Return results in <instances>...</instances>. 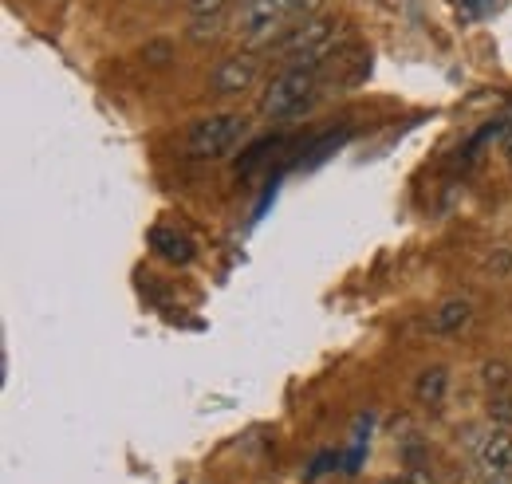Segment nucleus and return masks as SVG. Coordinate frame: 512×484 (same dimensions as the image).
Masks as SVG:
<instances>
[{"label":"nucleus","mask_w":512,"mask_h":484,"mask_svg":"<svg viewBox=\"0 0 512 484\" xmlns=\"http://www.w3.org/2000/svg\"><path fill=\"white\" fill-rule=\"evenodd\" d=\"M446 386H449L446 366H430V370H422L418 382H414V398H418V406H438V402L446 398Z\"/></svg>","instance_id":"0eeeda50"},{"label":"nucleus","mask_w":512,"mask_h":484,"mask_svg":"<svg viewBox=\"0 0 512 484\" xmlns=\"http://www.w3.org/2000/svg\"><path fill=\"white\" fill-rule=\"evenodd\" d=\"M509 378H512V366L501 363V359L481 366V382H485L489 394H505V390H509Z\"/></svg>","instance_id":"6e6552de"},{"label":"nucleus","mask_w":512,"mask_h":484,"mask_svg":"<svg viewBox=\"0 0 512 484\" xmlns=\"http://www.w3.org/2000/svg\"><path fill=\"white\" fill-rule=\"evenodd\" d=\"M256 71H260V63H256V56H249V52L225 56V60L213 67L209 87H213V95H245L256 83Z\"/></svg>","instance_id":"20e7f679"},{"label":"nucleus","mask_w":512,"mask_h":484,"mask_svg":"<svg viewBox=\"0 0 512 484\" xmlns=\"http://www.w3.org/2000/svg\"><path fill=\"white\" fill-rule=\"evenodd\" d=\"M316 83H320V67L308 63H288L260 95V115L268 122H288L300 119L312 99H316Z\"/></svg>","instance_id":"f257e3e1"},{"label":"nucleus","mask_w":512,"mask_h":484,"mask_svg":"<svg viewBox=\"0 0 512 484\" xmlns=\"http://www.w3.org/2000/svg\"><path fill=\"white\" fill-rule=\"evenodd\" d=\"M489 422H497L501 429H509V425H512V394H509V390L489 398Z\"/></svg>","instance_id":"1a4fd4ad"},{"label":"nucleus","mask_w":512,"mask_h":484,"mask_svg":"<svg viewBox=\"0 0 512 484\" xmlns=\"http://www.w3.org/2000/svg\"><path fill=\"white\" fill-rule=\"evenodd\" d=\"M193 8H197V12H205V8H213V4H217V0H190Z\"/></svg>","instance_id":"ddd939ff"},{"label":"nucleus","mask_w":512,"mask_h":484,"mask_svg":"<svg viewBox=\"0 0 512 484\" xmlns=\"http://www.w3.org/2000/svg\"><path fill=\"white\" fill-rule=\"evenodd\" d=\"M379 484H410L406 477H386V481H379Z\"/></svg>","instance_id":"4468645a"},{"label":"nucleus","mask_w":512,"mask_h":484,"mask_svg":"<svg viewBox=\"0 0 512 484\" xmlns=\"http://www.w3.org/2000/svg\"><path fill=\"white\" fill-rule=\"evenodd\" d=\"M308 0H241L233 28L245 44H264L272 36H284L292 24L308 16Z\"/></svg>","instance_id":"f03ea898"},{"label":"nucleus","mask_w":512,"mask_h":484,"mask_svg":"<svg viewBox=\"0 0 512 484\" xmlns=\"http://www.w3.org/2000/svg\"><path fill=\"white\" fill-rule=\"evenodd\" d=\"M469 319H473L469 300H446L430 315V331H434V335H457V331L469 327Z\"/></svg>","instance_id":"423d86ee"},{"label":"nucleus","mask_w":512,"mask_h":484,"mask_svg":"<svg viewBox=\"0 0 512 484\" xmlns=\"http://www.w3.org/2000/svg\"><path fill=\"white\" fill-rule=\"evenodd\" d=\"M245 134V119L241 115H209V119H197L186 130V154L197 162H213V158H225L237 138Z\"/></svg>","instance_id":"7ed1b4c3"},{"label":"nucleus","mask_w":512,"mask_h":484,"mask_svg":"<svg viewBox=\"0 0 512 484\" xmlns=\"http://www.w3.org/2000/svg\"><path fill=\"white\" fill-rule=\"evenodd\" d=\"M406 481L410 484H438L434 481V473H430V469H422V465H414V469L406 473Z\"/></svg>","instance_id":"9d476101"},{"label":"nucleus","mask_w":512,"mask_h":484,"mask_svg":"<svg viewBox=\"0 0 512 484\" xmlns=\"http://www.w3.org/2000/svg\"><path fill=\"white\" fill-rule=\"evenodd\" d=\"M501 142H505V150L512 154V111L501 119Z\"/></svg>","instance_id":"f8f14e48"},{"label":"nucleus","mask_w":512,"mask_h":484,"mask_svg":"<svg viewBox=\"0 0 512 484\" xmlns=\"http://www.w3.org/2000/svg\"><path fill=\"white\" fill-rule=\"evenodd\" d=\"M146 60H158V67H166V60H170V48H166V44H154V48H146Z\"/></svg>","instance_id":"9b49d317"},{"label":"nucleus","mask_w":512,"mask_h":484,"mask_svg":"<svg viewBox=\"0 0 512 484\" xmlns=\"http://www.w3.org/2000/svg\"><path fill=\"white\" fill-rule=\"evenodd\" d=\"M150 252L166 264H190L193 260V241L182 229H170V225H158L150 229Z\"/></svg>","instance_id":"39448f33"}]
</instances>
